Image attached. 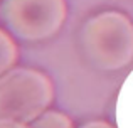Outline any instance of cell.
<instances>
[{
  "label": "cell",
  "instance_id": "6da1fadb",
  "mask_svg": "<svg viewBox=\"0 0 133 128\" xmlns=\"http://www.w3.org/2000/svg\"><path fill=\"white\" fill-rule=\"evenodd\" d=\"M79 44L93 68L120 71L133 61V22L116 10L96 14L81 27Z\"/></svg>",
  "mask_w": 133,
  "mask_h": 128
},
{
  "label": "cell",
  "instance_id": "7a4b0ae2",
  "mask_svg": "<svg viewBox=\"0 0 133 128\" xmlns=\"http://www.w3.org/2000/svg\"><path fill=\"white\" fill-rule=\"evenodd\" d=\"M54 99L52 81L42 71L14 68L0 76V118L30 123Z\"/></svg>",
  "mask_w": 133,
  "mask_h": 128
},
{
  "label": "cell",
  "instance_id": "3957f363",
  "mask_svg": "<svg viewBox=\"0 0 133 128\" xmlns=\"http://www.w3.org/2000/svg\"><path fill=\"white\" fill-rule=\"evenodd\" d=\"M0 17L14 37L41 42L61 30L66 17V0H3Z\"/></svg>",
  "mask_w": 133,
  "mask_h": 128
},
{
  "label": "cell",
  "instance_id": "277c9868",
  "mask_svg": "<svg viewBox=\"0 0 133 128\" xmlns=\"http://www.w3.org/2000/svg\"><path fill=\"white\" fill-rule=\"evenodd\" d=\"M19 59V47L14 41L12 34L0 29V76L15 68Z\"/></svg>",
  "mask_w": 133,
  "mask_h": 128
},
{
  "label": "cell",
  "instance_id": "5b68a950",
  "mask_svg": "<svg viewBox=\"0 0 133 128\" xmlns=\"http://www.w3.org/2000/svg\"><path fill=\"white\" fill-rule=\"evenodd\" d=\"M32 128H74L72 120L61 111H44L39 118L30 123Z\"/></svg>",
  "mask_w": 133,
  "mask_h": 128
},
{
  "label": "cell",
  "instance_id": "8992f818",
  "mask_svg": "<svg viewBox=\"0 0 133 128\" xmlns=\"http://www.w3.org/2000/svg\"><path fill=\"white\" fill-rule=\"evenodd\" d=\"M0 128H32V126L22 122H15V120L0 118Z\"/></svg>",
  "mask_w": 133,
  "mask_h": 128
},
{
  "label": "cell",
  "instance_id": "52a82bcc",
  "mask_svg": "<svg viewBox=\"0 0 133 128\" xmlns=\"http://www.w3.org/2000/svg\"><path fill=\"white\" fill-rule=\"evenodd\" d=\"M79 128H115L113 125H110L108 122H101V120H94V122H88Z\"/></svg>",
  "mask_w": 133,
  "mask_h": 128
}]
</instances>
